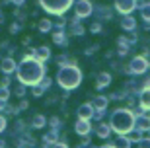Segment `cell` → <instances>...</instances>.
I'll return each instance as SVG.
<instances>
[{
  "mask_svg": "<svg viewBox=\"0 0 150 148\" xmlns=\"http://www.w3.org/2000/svg\"><path fill=\"white\" fill-rule=\"evenodd\" d=\"M45 123H47V121H45V117H43V115H35V117H33V123H31V125H33L35 129H41V127H45Z\"/></svg>",
  "mask_w": 150,
  "mask_h": 148,
  "instance_id": "cell-18",
  "label": "cell"
},
{
  "mask_svg": "<svg viewBox=\"0 0 150 148\" xmlns=\"http://www.w3.org/2000/svg\"><path fill=\"white\" fill-rule=\"evenodd\" d=\"M33 57H35L37 60H47V59L51 57V51L47 49V47H39V49H35Z\"/></svg>",
  "mask_w": 150,
  "mask_h": 148,
  "instance_id": "cell-14",
  "label": "cell"
},
{
  "mask_svg": "<svg viewBox=\"0 0 150 148\" xmlns=\"http://www.w3.org/2000/svg\"><path fill=\"white\" fill-rule=\"evenodd\" d=\"M33 96H37V98H39V96H43V88H41V86H35V88H33Z\"/></svg>",
  "mask_w": 150,
  "mask_h": 148,
  "instance_id": "cell-25",
  "label": "cell"
},
{
  "mask_svg": "<svg viewBox=\"0 0 150 148\" xmlns=\"http://www.w3.org/2000/svg\"><path fill=\"white\" fill-rule=\"evenodd\" d=\"M129 140H140V132L139 131H133V129H131V131H129Z\"/></svg>",
  "mask_w": 150,
  "mask_h": 148,
  "instance_id": "cell-23",
  "label": "cell"
},
{
  "mask_svg": "<svg viewBox=\"0 0 150 148\" xmlns=\"http://www.w3.org/2000/svg\"><path fill=\"white\" fill-rule=\"evenodd\" d=\"M70 4L72 0H41V6L51 14H62L64 10H68Z\"/></svg>",
  "mask_w": 150,
  "mask_h": 148,
  "instance_id": "cell-4",
  "label": "cell"
},
{
  "mask_svg": "<svg viewBox=\"0 0 150 148\" xmlns=\"http://www.w3.org/2000/svg\"><path fill=\"white\" fill-rule=\"evenodd\" d=\"M129 70L133 72V74H142L146 70V60L144 57H134L131 60V64H129Z\"/></svg>",
  "mask_w": 150,
  "mask_h": 148,
  "instance_id": "cell-7",
  "label": "cell"
},
{
  "mask_svg": "<svg viewBox=\"0 0 150 148\" xmlns=\"http://www.w3.org/2000/svg\"><path fill=\"white\" fill-rule=\"evenodd\" d=\"M134 121H137V119H134V115H133L129 109H115V111L111 113L109 127H111L113 131L125 135V132H129V131L134 127Z\"/></svg>",
  "mask_w": 150,
  "mask_h": 148,
  "instance_id": "cell-2",
  "label": "cell"
},
{
  "mask_svg": "<svg viewBox=\"0 0 150 148\" xmlns=\"http://www.w3.org/2000/svg\"><path fill=\"white\" fill-rule=\"evenodd\" d=\"M139 148H150V138H144V140H139Z\"/></svg>",
  "mask_w": 150,
  "mask_h": 148,
  "instance_id": "cell-24",
  "label": "cell"
},
{
  "mask_svg": "<svg viewBox=\"0 0 150 148\" xmlns=\"http://www.w3.org/2000/svg\"><path fill=\"white\" fill-rule=\"evenodd\" d=\"M94 105H96L100 111H103V109H105V105H107V98H96Z\"/></svg>",
  "mask_w": 150,
  "mask_h": 148,
  "instance_id": "cell-20",
  "label": "cell"
},
{
  "mask_svg": "<svg viewBox=\"0 0 150 148\" xmlns=\"http://www.w3.org/2000/svg\"><path fill=\"white\" fill-rule=\"evenodd\" d=\"M4 129H6V119H4V117H0V132L4 131Z\"/></svg>",
  "mask_w": 150,
  "mask_h": 148,
  "instance_id": "cell-27",
  "label": "cell"
},
{
  "mask_svg": "<svg viewBox=\"0 0 150 148\" xmlns=\"http://www.w3.org/2000/svg\"><path fill=\"white\" fill-rule=\"evenodd\" d=\"M78 117L80 119H90V117L94 115V107H92V103H82L80 107H78Z\"/></svg>",
  "mask_w": 150,
  "mask_h": 148,
  "instance_id": "cell-8",
  "label": "cell"
},
{
  "mask_svg": "<svg viewBox=\"0 0 150 148\" xmlns=\"http://www.w3.org/2000/svg\"><path fill=\"white\" fill-rule=\"evenodd\" d=\"M109 131H111V127L103 123V125L98 127V131H96V132H98V137H100V138H107V137H109Z\"/></svg>",
  "mask_w": 150,
  "mask_h": 148,
  "instance_id": "cell-16",
  "label": "cell"
},
{
  "mask_svg": "<svg viewBox=\"0 0 150 148\" xmlns=\"http://www.w3.org/2000/svg\"><path fill=\"white\" fill-rule=\"evenodd\" d=\"M121 25H123V29L133 31V29L137 28V22H134V18L131 16V14H125V16H123V20H121Z\"/></svg>",
  "mask_w": 150,
  "mask_h": 148,
  "instance_id": "cell-12",
  "label": "cell"
},
{
  "mask_svg": "<svg viewBox=\"0 0 150 148\" xmlns=\"http://www.w3.org/2000/svg\"><path fill=\"white\" fill-rule=\"evenodd\" d=\"M12 2H14V4H23L25 0H12Z\"/></svg>",
  "mask_w": 150,
  "mask_h": 148,
  "instance_id": "cell-29",
  "label": "cell"
},
{
  "mask_svg": "<svg viewBox=\"0 0 150 148\" xmlns=\"http://www.w3.org/2000/svg\"><path fill=\"white\" fill-rule=\"evenodd\" d=\"M134 125H139L140 131H148L150 129V119H140L139 123H134Z\"/></svg>",
  "mask_w": 150,
  "mask_h": 148,
  "instance_id": "cell-21",
  "label": "cell"
},
{
  "mask_svg": "<svg viewBox=\"0 0 150 148\" xmlns=\"http://www.w3.org/2000/svg\"><path fill=\"white\" fill-rule=\"evenodd\" d=\"M57 80H59V84H61L62 88L72 90V88H78V84L82 82V72L78 70L74 64L62 66L61 70H59V76H57Z\"/></svg>",
  "mask_w": 150,
  "mask_h": 148,
  "instance_id": "cell-3",
  "label": "cell"
},
{
  "mask_svg": "<svg viewBox=\"0 0 150 148\" xmlns=\"http://www.w3.org/2000/svg\"><path fill=\"white\" fill-rule=\"evenodd\" d=\"M0 68H2V72H4V74H10V72L16 70V62H14L10 57H6V59H2V64H0Z\"/></svg>",
  "mask_w": 150,
  "mask_h": 148,
  "instance_id": "cell-11",
  "label": "cell"
},
{
  "mask_svg": "<svg viewBox=\"0 0 150 148\" xmlns=\"http://www.w3.org/2000/svg\"><path fill=\"white\" fill-rule=\"evenodd\" d=\"M51 28H53V23H51V20H41V22H39V29H41L43 33L51 31Z\"/></svg>",
  "mask_w": 150,
  "mask_h": 148,
  "instance_id": "cell-19",
  "label": "cell"
},
{
  "mask_svg": "<svg viewBox=\"0 0 150 148\" xmlns=\"http://www.w3.org/2000/svg\"><path fill=\"white\" fill-rule=\"evenodd\" d=\"M109 84H111V74H107V72L98 74V78H96V88L98 90L105 88V86H109Z\"/></svg>",
  "mask_w": 150,
  "mask_h": 148,
  "instance_id": "cell-9",
  "label": "cell"
},
{
  "mask_svg": "<svg viewBox=\"0 0 150 148\" xmlns=\"http://www.w3.org/2000/svg\"><path fill=\"white\" fill-rule=\"evenodd\" d=\"M18 80L22 84H37L43 78V66L35 57H28L20 62V66H16Z\"/></svg>",
  "mask_w": 150,
  "mask_h": 148,
  "instance_id": "cell-1",
  "label": "cell"
},
{
  "mask_svg": "<svg viewBox=\"0 0 150 148\" xmlns=\"http://www.w3.org/2000/svg\"><path fill=\"white\" fill-rule=\"evenodd\" d=\"M100 148H113V146H107V144H105V146H100Z\"/></svg>",
  "mask_w": 150,
  "mask_h": 148,
  "instance_id": "cell-31",
  "label": "cell"
},
{
  "mask_svg": "<svg viewBox=\"0 0 150 148\" xmlns=\"http://www.w3.org/2000/svg\"><path fill=\"white\" fill-rule=\"evenodd\" d=\"M140 12H142V18H144L146 22H150V2H144V4L140 6Z\"/></svg>",
  "mask_w": 150,
  "mask_h": 148,
  "instance_id": "cell-17",
  "label": "cell"
},
{
  "mask_svg": "<svg viewBox=\"0 0 150 148\" xmlns=\"http://www.w3.org/2000/svg\"><path fill=\"white\" fill-rule=\"evenodd\" d=\"M10 98V92H8V88H0V101H6V99Z\"/></svg>",
  "mask_w": 150,
  "mask_h": 148,
  "instance_id": "cell-22",
  "label": "cell"
},
{
  "mask_svg": "<svg viewBox=\"0 0 150 148\" xmlns=\"http://www.w3.org/2000/svg\"><path fill=\"white\" fill-rule=\"evenodd\" d=\"M139 101H140V107H142V109H150V88H144V90H142Z\"/></svg>",
  "mask_w": 150,
  "mask_h": 148,
  "instance_id": "cell-13",
  "label": "cell"
},
{
  "mask_svg": "<svg viewBox=\"0 0 150 148\" xmlns=\"http://www.w3.org/2000/svg\"><path fill=\"white\" fill-rule=\"evenodd\" d=\"M144 60H146V66H150V55H148V57H146V59H144Z\"/></svg>",
  "mask_w": 150,
  "mask_h": 148,
  "instance_id": "cell-30",
  "label": "cell"
},
{
  "mask_svg": "<svg viewBox=\"0 0 150 148\" xmlns=\"http://www.w3.org/2000/svg\"><path fill=\"white\" fill-rule=\"evenodd\" d=\"M74 12H76L78 18H88L92 14V2L90 0H78L76 6H74Z\"/></svg>",
  "mask_w": 150,
  "mask_h": 148,
  "instance_id": "cell-5",
  "label": "cell"
},
{
  "mask_svg": "<svg viewBox=\"0 0 150 148\" xmlns=\"http://www.w3.org/2000/svg\"><path fill=\"white\" fill-rule=\"evenodd\" d=\"M134 6H137V0H115L117 12H121L123 16H125V14H131V12L134 10Z\"/></svg>",
  "mask_w": 150,
  "mask_h": 148,
  "instance_id": "cell-6",
  "label": "cell"
},
{
  "mask_svg": "<svg viewBox=\"0 0 150 148\" xmlns=\"http://www.w3.org/2000/svg\"><path fill=\"white\" fill-rule=\"evenodd\" d=\"M0 103H2V101H0ZM0 107H2V105H0Z\"/></svg>",
  "mask_w": 150,
  "mask_h": 148,
  "instance_id": "cell-32",
  "label": "cell"
},
{
  "mask_svg": "<svg viewBox=\"0 0 150 148\" xmlns=\"http://www.w3.org/2000/svg\"><path fill=\"white\" fill-rule=\"evenodd\" d=\"M113 148H131V140L127 137H117L113 142Z\"/></svg>",
  "mask_w": 150,
  "mask_h": 148,
  "instance_id": "cell-15",
  "label": "cell"
},
{
  "mask_svg": "<svg viewBox=\"0 0 150 148\" xmlns=\"http://www.w3.org/2000/svg\"><path fill=\"white\" fill-rule=\"evenodd\" d=\"M74 131L78 132V135H82V137H86L90 132V123H88V119H80L76 123V127H74Z\"/></svg>",
  "mask_w": 150,
  "mask_h": 148,
  "instance_id": "cell-10",
  "label": "cell"
},
{
  "mask_svg": "<svg viewBox=\"0 0 150 148\" xmlns=\"http://www.w3.org/2000/svg\"><path fill=\"white\" fill-rule=\"evenodd\" d=\"M92 31H94V33H100L101 31V23H94V25H92Z\"/></svg>",
  "mask_w": 150,
  "mask_h": 148,
  "instance_id": "cell-26",
  "label": "cell"
},
{
  "mask_svg": "<svg viewBox=\"0 0 150 148\" xmlns=\"http://www.w3.org/2000/svg\"><path fill=\"white\" fill-rule=\"evenodd\" d=\"M51 148H68V146H67V144H62V142H55Z\"/></svg>",
  "mask_w": 150,
  "mask_h": 148,
  "instance_id": "cell-28",
  "label": "cell"
}]
</instances>
